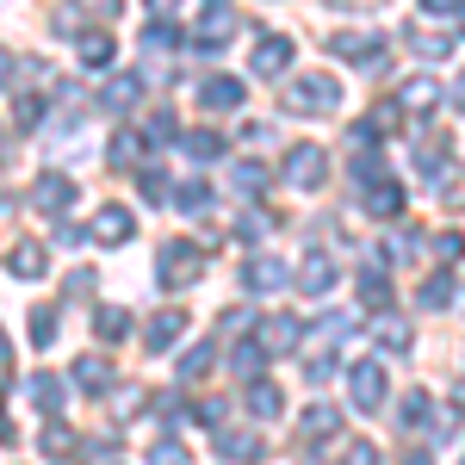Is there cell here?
I'll return each instance as SVG.
<instances>
[{
    "label": "cell",
    "instance_id": "6da1fadb",
    "mask_svg": "<svg viewBox=\"0 0 465 465\" xmlns=\"http://www.w3.org/2000/svg\"><path fill=\"white\" fill-rule=\"evenodd\" d=\"M335 106H341V87L329 74H298L286 87V112H298V118H329Z\"/></svg>",
    "mask_w": 465,
    "mask_h": 465
},
{
    "label": "cell",
    "instance_id": "7a4b0ae2",
    "mask_svg": "<svg viewBox=\"0 0 465 465\" xmlns=\"http://www.w3.org/2000/svg\"><path fill=\"white\" fill-rule=\"evenodd\" d=\"M199 273H205V254L193 249V242H168V249H162V261H155V280H162L168 292H174V286H193Z\"/></svg>",
    "mask_w": 465,
    "mask_h": 465
},
{
    "label": "cell",
    "instance_id": "3957f363",
    "mask_svg": "<svg viewBox=\"0 0 465 465\" xmlns=\"http://www.w3.org/2000/svg\"><path fill=\"white\" fill-rule=\"evenodd\" d=\"M348 391H354V410H379V403L391 397V379H385V366H379V360H354Z\"/></svg>",
    "mask_w": 465,
    "mask_h": 465
},
{
    "label": "cell",
    "instance_id": "277c9868",
    "mask_svg": "<svg viewBox=\"0 0 465 465\" xmlns=\"http://www.w3.org/2000/svg\"><path fill=\"white\" fill-rule=\"evenodd\" d=\"M286 180L298 186V193L322 186V180H329V149H317V143H298V149L286 155Z\"/></svg>",
    "mask_w": 465,
    "mask_h": 465
},
{
    "label": "cell",
    "instance_id": "5b68a950",
    "mask_svg": "<svg viewBox=\"0 0 465 465\" xmlns=\"http://www.w3.org/2000/svg\"><path fill=\"white\" fill-rule=\"evenodd\" d=\"M236 32H242V19L230 13V0H212L205 19H199V32H193V44H199V50H223Z\"/></svg>",
    "mask_w": 465,
    "mask_h": 465
},
{
    "label": "cell",
    "instance_id": "8992f818",
    "mask_svg": "<svg viewBox=\"0 0 465 465\" xmlns=\"http://www.w3.org/2000/svg\"><path fill=\"white\" fill-rule=\"evenodd\" d=\"M292 273H286V261L280 254H249V267H242V286L254 292V298H267V292H280Z\"/></svg>",
    "mask_w": 465,
    "mask_h": 465
},
{
    "label": "cell",
    "instance_id": "52a82bcc",
    "mask_svg": "<svg viewBox=\"0 0 465 465\" xmlns=\"http://www.w3.org/2000/svg\"><path fill=\"white\" fill-rule=\"evenodd\" d=\"M249 69L261 74V81H280V74L292 69V37H261L249 56Z\"/></svg>",
    "mask_w": 465,
    "mask_h": 465
},
{
    "label": "cell",
    "instance_id": "ba28073f",
    "mask_svg": "<svg viewBox=\"0 0 465 465\" xmlns=\"http://www.w3.org/2000/svg\"><path fill=\"white\" fill-rule=\"evenodd\" d=\"M335 280H341V267H335V261H329L322 249L304 254V267H298V286L311 292V298H329V292H335Z\"/></svg>",
    "mask_w": 465,
    "mask_h": 465
},
{
    "label": "cell",
    "instance_id": "9c48e42d",
    "mask_svg": "<svg viewBox=\"0 0 465 465\" xmlns=\"http://www.w3.org/2000/svg\"><path fill=\"white\" fill-rule=\"evenodd\" d=\"M329 50H335L341 63H360V69L385 63V44H379V37H366V32H341V37H329Z\"/></svg>",
    "mask_w": 465,
    "mask_h": 465
},
{
    "label": "cell",
    "instance_id": "30bf717a",
    "mask_svg": "<svg viewBox=\"0 0 465 465\" xmlns=\"http://www.w3.org/2000/svg\"><path fill=\"white\" fill-rule=\"evenodd\" d=\"M131 230H137V217L124 212V205H100L94 223H87V236H94V242H131Z\"/></svg>",
    "mask_w": 465,
    "mask_h": 465
},
{
    "label": "cell",
    "instance_id": "8fae6325",
    "mask_svg": "<svg viewBox=\"0 0 465 465\" xmlns=\"http://www.w3.org/2000/svg\"><path fill=\"white\" fill-rule=\"evenodd\" d=\"M69 199H74V180L69 174H37L32 180V205H37V212L56 217V212H69Z\"/></svg>",
    "mask_w": 465,
    "mask_h": 465
},
{
    "label": "cell",
    "instance_id": "7c38bea8",
    "mask_svg": "<svg viewBox=\"0 0 465 465\" xmlns=\"http://www.w3.org/2000/svg\"><path fill=\"white\" fill-rule=\"evenodd\" d=\"M199 106H205V112H236V106H242V81H230V74H212V81L199 87Z\"/></svg>",
    "mask_w": 465,
    "mask_h": 465
},
{
    "label": "cell",
    "instance_id": "4fadbf2b",
    "mask_svg": "<svg viewBox=\"0 0 465 465\" xmlns=\"http://www.w3.org/2000/svg\"><path fill=\"white\" fill-rule=\"evenodd\" d=\"M298 341H304V322L298 317H267V329H261V348L267 354H292Z\"/></svg>",
    "mask_w": 465,
    "mask_h": 465
},
{
    "label": "cell",
    "instance_id": "5bb4252c",
    "mask_svg": "<svg viewBox=\"0 0 465 465\" xmlns=\"http://www.w3.org/2000/svg\"><path fill=\"white\" fill-rule=\"evenodd\" d=\"M366 212L372 217H397L403 212V186H397V180H366Z\"/></svg>",
    "mask_w": 465,
    "mask_h": 465
},
{
    "label": "cell",
    "instance_id": "9a60e30c",
    "mask_svg": "<svg viewBox=\"0 0 465 465\" xmlns=\"http://www.w3.org/2000/svg\"><path fill=\"white\" fill-rule=\"evenodd\" d=\"M6 273H13V280H44V273H50V254L37 249V242H25V249L6 254Z\"/></svg>",
    "mask_w": 465,
    "mask_h": 465
},
{
    "label": "cell",
    "instance_id": "2e32d148",
    "mask_svg": "<svg viewBox=\"0 0 465 465\" xmlns=\"http://www.w3.org/2000/svg\"><path fill=\"white\" fill-rule=\"evenodd\" d=\"M180 335H186V311H162V317L149 322V348H155V354H168Z\"/></svg>",
    "mask_w": 465,
    "mask_h": 465
},
{
    "label": "cell",
    "instance_id": "e0dca14e",
    "mask_svg": "<svg viewBox=\"0 0 465 465\" xmlns=\"http://www.w3.org/2000/svg\"><path fill=\"white\" fill-rule=\"evenodd\" d=\"M360 304H366L372 317H379V311H391V280H385L379 267H366V273H360Z\"/></svg>",
    "mask_w": 465,
    "mask_h": 465
},
{
    "label": "cell",
    "instance_id": "ac0fdd59",
    "mask_svg": "<svg viewBox=\"0 0 465 465\" xmlns=\"http://www.w3.org/2000/svg\"><path fill=\"white\" fill-rule=\"evenodd\" d=\"M416 304H422V311H447V304H453V280H447V273H422Z\"/></svg>",
    "mask_w": 465,
    "mask_h": 465
},
{
    "label": "cell",
    "instance_id": "d6986e66",
    "mask_svg": "<svg viewBox=\"0 0 465 465\" xmlns=\"http://www.w3.org/2000/svg\"><path fill=\"white\" fill-rule=\"evenodd\" d=\"M416 174H422V180H434V186H447V180H453V168H447V143H422V149H416Z\"/></svg>",
    "mask_w": 465,
    "mask_h": 465
},
{
    "label": "cell",
    "instance_id": "ffe728a7",
    "mask_svg": "<svg viewBox=\"0 0 465 465\" xmlns=\"http://www.w3.org/2000/svg\"><path fill=\"white\" fill-rule=\"evenodd\" d=\"M267 168H261V162H236V168H230V193H242V199H254V193H267Z\"/></svg>",
    "mask_w": 465,
    "mask_h": 465
},
{
    "label": "cell",
    "instance_id": "44dd1931",
    "mask_svg": "<svg viewBox=\"0 0 465 465\" xmlns=\"http://www.w3.org/2000/svg\"><path fill=\"white\" fill-rule=\"evenodd\" d=\"M137 100H143V81H137V74H118V81L106 87V100H100V106H106V112H131Z\"/></svg>",
    "mask_w": 465,
    "mask_h": 465
},
{
    "label": "cell",
    "instance_id": "7402d4cb",
    "mask_svg": "<svg viewBox=\"0 0 465 465\" xmlns=\"http://www.w3.org/2000/svg\"><path fill=\"white\" fill-rule=\"evenodd\" d=\"M329 434H341V410H329V403L304 410V440H329Z\"/></svg>",
    "mask_w": 465,
    "mask_h": 465
},
{
    "label": "cell",
    "instance_id": "603a6c76",
    "mask_svg": "<svg viewBox=\"0 0 465 465\" xmlns=\"http://www.w3.org/2000/svg\"><path fill=\"white\" fill-rule=\"evenodd\" d=\"M32 403L44 410V416H56V410H63V379H56V372H37L32 379Z\"/></svg>",
    "mask_w": 465,
    "mask_h": 465
},
{
    "label": "cell",
    "instance_id": "cb8c5ba5",
    "mask_svg": "<svg viewBox=\"0 0 465 465\" xmlns=\"http://www.w3.org/2000/svg\"><path fill=\"white\" fill-rule=\"evenodd\" d=\"M379 341H385L391 354H410V322L397 317V311H379Z\"/></svg>",
    "mask_w": 465,
    "mask_h": 465
},
{
    "label": "cell",
    "instance_id": "d4e9b609",
    "mask_svg": "<svg viewBox=\"0 0 465 465\" xmlns=\"http://www.w3.org/2000/svg\"><path fill=\"white\" fill-rule=\"evenodd\" d=\"M168 205H180V212H186V217L212 212V186H205V180H186V186H180V193H174V199H168Z\"/></svg>",
    "mask_w": 465,
    "mask_h": 465
},
{
    "label": "cell",
    "instance_id": "484cf974",
    "mask_svg": "<svg viewBox=\"0 0 465 465\" xmlns=\"http://www.w3.org/2000/svg\"><path fill=\"white\" fill-rule=\"evenodd\" d=\"M74 385L81 391H112V366L106 360H74Z\"/></svg>",
    "mask_w": 465,
    "mask_h": 465
},
{
    "label": "cell",
    "instance_id": "4316f807",
    "mask_svg": "<svg viewBox=\"0 0 465 465\" xmlns=\"http://www.w3.org/2000/svg\"><path fill=\"white\" fill-rule=\"evenodd\" d=\"M94 335H100V341H124V335H131V311H118V304H106V311L94 317Z\"/></svg>",
    "mask_w": 465,
    "mask_h": 465
},
{
    "label": "cell",
    "instance_id": "83f0119b",
    "mask_svg": "<svg viewBox=\"0 0 465 465\" xmlns=\"http://www.w3.org/2000/svg\"><path fill=\"white\" fill-rule=\"evenodd\" d=\"M429 416H434V397L429 391H410L403 403H397V422H403V429H422Z\"/></svg>",
    "mask_w": 465,
    "mask_h": 465
},
{
    "label": "cell",
    "instance_id": "f1b7e54d",
    "mask_svg": "<svg viewBox=\"0 0 465 465\" xmlns=\"http://www.w3.org/2000/svg\"><path fill=\"white\" fill-rule=\"evenodd\" d=\"M434 100H440V87L422 81V74H416V81H403V94H397V106H410V112H429Z\"/></svg>",
    "mask_w": 465,
    "mask_h": 465
},
{
    "label": "cell",
    "instance_id": "f546056e",
    "mask_svg": "<svg viewBox=\"0 0 465 465\" xmlns=\"http://www.w3.org/2000/svg\"><path fill=\"white\" fill-rule=\"evenodd\" d=\"M217 453H223V460H236V465H254V460H261V440H254V434H223V440H217Z\"/></svg>",
    "mask_w": 465,
    "mask_h": 465
},
{
    "label": "cell",
    "instance_id": "4dcf8cb0",
    "mask_svg": "<svg viewBox=\"0 0 465 465\" xmlns=\"http://www.w3.org/2000/svg\"><path fill=\"white\" fill-rule=\"evenodd\" d=\"M74 50H81V63H87V69H106V63H112V37L106 32H81Z\"/></svg>",
    "mask_w": 465,
    "mask_h": 465
},
{
    "label": "cell",
    "instance_id": "1f68e13d",
    "mask_svg": "<svg viewBox=\"0 0 465 465\" xmlns=\"http://www.w3.org/2000/svg\"><path fill=\"white\" fill-rule=\"evenodd\" d=\"M249 416H254V422H273V416H280V391L254 379V385H249Z\"/></svg>",
    "mask_w": 465,
    "mask_h": 465
},
{
    "label": "cell",
    "instance_id": "d6a6232c",
    "mask_svg": "<svg viewBox=\"0 0 465 465\" xmlns=\"http://www.w3.org/2000/svg\"><path fill=\"white\" fill-rule=\"evenodd\" d=\"M230 366H236L242 379H261V366H267V348H261V341H242V348L230 354Z\"/></svg>",
    "mask_w": 465,
    "mask_h": 465
},
{
    "label": "cell",
    "instance_id": "836d02e7",
    "mask_svg": "<svg viewBox=\"0 0 465 465\" xmlns=\"http://www.w3.org/2000/svg\"><path fill=\"white\" fill-rule=\"evenodd\" d=\"M131 162H143V137L137 131H118L112 137V168H131Z\"/></svg>",
    "mask_w": 465,
    "mask_h": 465
},
{
    "label": "cell",
    "instance_id": "e575fe53",
    "mask_svg": "<svg viewBox=\"0 0 465 465\" xmlns=\"http://www.w3.org/2000/svg\"><path fill=\"white\" fill-rule=\"evenodd\" d=\"M212 366H217V348H193V354H180V379L193 385V379H205Z\"/></svg>",
    "mask_w": 465,
    "mask_h": 465
},
{
    "label": "cell",
    "instance_id": "d590c367",
    "mask_svg": "<svg viewBox=\"0 0 465 465\" xmlns=\"http://www.w3.org/2000/svg\"><path fill=\"white\" fill-rule=\"evenodd\" d=\"M186 155H193V162H217V155H223V137H217V131H193V137H186Z\"/></svg>",
    "mask_w": 465,
    "mask_h": 465
},
{
    "label": "cell",
    "instance_id": "8d00e7d4",
    "mask_svg": "<svg viewBox=\"0 0 465 465\" xmlns=\"http://www.w3.org/2000/svg\"><path fill=\"white\" fill-rule=\"evenodd\" d=\"M143 50H155V56H174V50H180V32H174V25H149V32H143Z\"/></svg>",
    "mask_w": 465,
    "mask_h": 465
},
{
    "label": "cell",
    "instance_id": "74e56055",
    "mask_svg": "<svg viewBox=\"0 0 465 465\" xmlns=\"http://www.w3.org/2000/svg\"><path fill=\"white\" fill-rule=\"evenodd\" d=\"M460 254H465V236H460V230H447V236H434V261H440V267H453Z\"/></svg>",
    "mask_w": 465,
    "mask_h": 465
},
{
    "label": "cell",
    "instance_id": "f35d334b",
    "mask_svg": "<svg viewBox=\"0 0 465 465\" xmlns=\"http://www.w3.org/2000/svg\"><path fill=\"white\" fill-rule=\"evenodd\" d=\"M341 465H379V447L372 440H348L341 447Z\"/></svg>",
    "mask_w": 465,
    "mask_h": 465
},
{
    "label": "cell",
    "instance_id": "ab89813d",
    "mask_svg": "<svg viewBox=\"0 0 465 465\" xmlns=\"http://www.w3.org/2000/svg\"><path fill=\"white\" fill-rule=\"evenodd\" d=\"M50 335H56V311H32V341L50 348Z\"/></svg>",
    "mask_w": 465,
    "mask_h": 465
},
{
    "label": "cell",
    "instance_id": "60d3db41",
    "mask_svg": "<svg viewBox=\"0 0 465 465\" xmlns=\"http://www.w3.org/2000/svg\"><path fill=\"white\" fill-rule=\"evenodd\" d=\"M143 193L155 205H168V174H162V168H143Z\"/></svg>",
    "mask_w": 465,
    "mask_h": 465
},
{
    "label": "cell",
    "instance_id": "b9f144b4",
    "mask_svg": "<svg viewBox=\"0 0 465 465\" xmlns=\"http://www.w3.org/2000/svg\"><path fill=\"white\" fill-rule=\"evenodd\" d=\"M149 465H186V447H174V440H162V447L149 453Z\"/></svg>",
    "mask_w": 465,
    "mask_h": 465
},
{
    "label": "cell",
    "instance_id": "7bdbcfd3",
    "mask_svg": "<svg viewBox=\"0 0 465 465\" xmlns=\"http://www.w3.org/2000/svg\"><path fill=\"white\" fill-rule=\"evenodd\" d=\"M69 447H74V440H69V429H50V434H44V453H50V460H63Z\"/></svg>",
    "mask_w": 465,
    "mask_h": 465
},
{
    "label": "cell",
    "instance_id": "ee69618b",
    "mask_svg": "<svg viewBox=\"0 0 465 465\" xmlns=\"http://www.w3.org/2000/svg\"><path fill=\"white\" fill-rule=\"evenodd\" d=\"M149 131H155V143H174V137H180L174 112H162V118H155V124H149Z\"/></svg>",
    "mask_w": 465,
    "mask_h": 465
},
{
    "label": "cell",
    "instance_id": "f6af8a7d",
    "mask_svg": "<svg viewBox=\"0 0 465 465\" xmlns=\"http://www.w3.org/2000/svg\"><path fill=\"white\" fill-rule=\"evenodd\" d=\"M416 44H422V63H440V56H447V50H453V44H447V37H416Z\"/></svg>",
    "mask_w": 465,
    "mask_h": 465
},
{
    "label": "cell",
    "instance_id": "bcb514c9",
    "mask_svg": "<svg viewBox=\"0 0 465 465\" xmlns=\"http://www.w3.org/2000/svg\"><path fill=\"white\" fill-rule=\"evenodd\" d=\"M236 236H267V212H249L242 223H236Z\"/></svg>",
    "mask_w": 465,
    "mask_h": 465
},
{
    "label": "cell",
    "instance_id": "7dc6e473",
    "mask_svg": "<svg viewBox=\"0 0 465 465\" xmlns=\"http://www.w3.org/2000/svg\"><path fill=\"white\" fill-rule=\"evenodd\" d=\"M348 329H354V317H322V335H329V341H341Z\"/></svg>",
    "mask_w": 465,
    "mask_h": 465
},
{
    "label": "cell",
    "instance_id": "c3c4849f",
    "mask_svg": "<svg viewBox=\"0 0 465 465\" xmlns=\"http://www.w3.org/2000/svg\"><path fill=\"white\" fill-rule=\"evenodd\" d=\"M37 118H44V100H32V94H25V100H19V124H37Z\"/></svg>",
    "mask_w": 465,
    "mask_h": 465
},
{
    "label": "cell",
    "instance_id": "681fc988",
    "mask_svg": "<svg viewBox=\"0 0 465 465\" xmlns=\"http://www.w3.org/2000/svg\"><path fill=\"white\" fill-rule=\"evenodd\" d=\"M422 13H460V0H422Z\"/></svg>",
    "mask_w": 465,
    "mask_h": 465
},
{
    "label": "cell",
    "instance_id": "f907efd6",
    "mask_svg": "<svg viewBox=\"0 0 465 465\" xmlns=\"http://www.w3.org/2000/svg\"><path fill=\"white\" fill-rule=\"evenodd\" d=\"M87 6H94V13H118V0H87Z\"/></svg>",
    "mask_w": 465,
    "mask_h": 465
},
{
    "label": "cell",
    "instance_id": "816d5d0a",
    "mask_svg": "<svg viewBox=\"0 0 465 465\" xmlns=\"http://www.w3.org/2000/svg\"><path fill=\"white\" fill-rule=\"evenodd\" d=\"M453 106H460V112H465V74H460V87H453Z\"/></svg>",
    "mask_w": 465,
    "mask_h": 465
},
{
    "label": "cell",
    "instance_id": "f5cc1de1",
    "mask_svg": "<svg viewBox=\"0 0 465 465\" xmlns=\"http://www.w3.org/2000/svg\"><path fill=\"white\" fill-rule=\"evenodd\" d=\"M149 6H155V13H174V6H180V0H149Z\"/></svg>",
    "mask_w": 465,
    "mask_h": 465
},
{
    "label": "cell",
    "instance_id": "db71d44e",
    "mask_svg": "<svg viewBox=\"0 0 465 465\" xmlns=\"http://www.w3.org/2000/svg\"><path fill=\"white\" fill-rule=\"evenodd\" d=\"M6 74H13V56H6V50H0V81H6Z\"/></svg>",
    "mask_w": 465,
    "mask_h": 465
},
{
    "label": "cell",
    "instance_id": "11a10c76",
    "mask_svg": "<svg viewBox=\"0 0 465 465\" xmlns=\"http://www.w3.org/2000/svg\"><path fill=\"white\" fill-rule=\"evenodd\" d=\"M0 366H6V335H0Z\"/></svg>",
    "mask_w": 465,
    "mask_h": 465
},
{
    "label": "cell",
    "instance_id": "9f6ffc18",
    "mask_svg": "<svg viewBox=\"0 0 465 465\" xmlns=\"http://www.w3.org/2000/svg\"><path fill=\"white\" fill-rule=\"evenodd\" d=\"M335 6H366V0H335Z\"/></svg>",
    "mask_w": 465,
    "mask_h": 465
},
{
    "label": "cell",
    "instance_id": "6f0895ef",
    "mask_svg": "<svg viewBox=\"0 0 465 465\" xmlns=\"http://www.w3.org/2000/svg\"><path fill=\"white\" fill-rule=\"evenodd\" d=\"M460 25H465V0H460Z\"/></svg>",
    "mask_w": 465,
    "mask_h": 465
}]
</instances>
